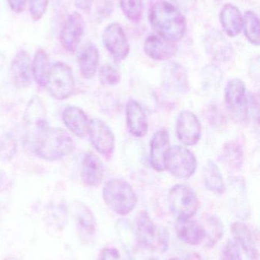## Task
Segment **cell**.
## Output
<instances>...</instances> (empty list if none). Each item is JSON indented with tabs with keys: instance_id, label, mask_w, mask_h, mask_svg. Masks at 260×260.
<instances>
[{
	"instance_id": "cell-1",
	"label": "cell",
	"mask_w": 260,
	"mask_h": 260,
	"mask_svg": "<svg viewBox=\"0 0 260 260\" xmlns=\"http://www.w3.org/2000/svg\"><path fill=\"white\" fill-rule=\"evenodd\" d=\"M149 21L156 35L171 42L181 41L186 34L184 15L174 5L165 0L155 2L150 8Z\"/></svg>"
},
{
	"instance_id": "cell-2",
	"label": "cell",
	"mask_w": 260,
	"mask_h": 260,
	"mask_svg": "<svg viewBox=\"0 0 260 260\" xmlns=\"http://www.w3.org/2000/svg\"><path fill=\"white\" fill-rule=\"evenodd\" d=\"M39 158L48 161L61 160L75 150V143L66 130L47 126L29 142Z\"/></svg>"
},
{
	"instance_id": "cell-3",
	"label": "cell",
	"mask_w": 260,
	"mask_h": 260,
	"mask_svg": "<svg viewBox=\"0 0 260 260\" xmlns=\"http://www.w3.org/2000/svg\"><path fill=\"white\" fill-rule=\"evenodd\" d=\"M102 197L108 208L122 216L131 213L137 205L135 192L123 179L113 178L107 182L103 188Z\"/></svg>"
},
{
	"instance_id": "cell-4",
	"label": "cell",
	"mask_w": 260,
	"mask_h": 260,
	"mask_svg": "<svg viewBox=\"0 0 260 260\" xmlns=\"http://www.w3.org/2000/svg\"><path fill=\"white\" fill-rule=\"evenodd\" d=\"M45 87L56 100L63 101L71 97L74 92L75 79L70 66L62 62L51 65Z\"/></svg>"
},
{
	"instance_id": "cell-5",
	"label": "cell",
	"mask_w": 260,
	"mask_h": 260,
	"mask_svg": "<svg viewBox=\"0 0 260 260\" xmlns=\"http://www.w3.org/2000/svg\"><path fill=\"white\" fill-rule=\"evenodd\" d=\"M136 238L143 248L150 250H166L168 235L165 231L159 230L146 212H139L136 218Z\"/></svg>"
},
{
	"instance_id": "cell-6",
	"label": "cell",
	"mask_w": 260,
	"mask_h": 260,
	"mask_svg": "<svg viewBox=\"0 0 260 260\" xmlns=\"http://www.w3.org/2000/svg\"><path fill=\"white\" fill-rule=\"evenodd\" d=\"M168 204L177 218H192L198 212L199 200L190 186L178 184L169 191Z\"/></svg>"
},
{
	"instance_id": "cell-7",
	"label": "cell",
	"mask_w": 260,
	"mask_h": 260,
	"mask_svg": "<svg viewBox=\"0 0 260 260\" xmlns=\"http://www.w3.org/2000/svg\"><path fill=\"white\" fill-rule=\"evenodd\" d=\"M226 108L230 117L237 123H241L248 116V97L244 81L233 79L227 82L224 94Z\"/></svg>"
},
{
	"instance_id": "cell-8",
	"label": "cell",
	"mask_w": 260,
	"mask_h": 260,
	"mask_svg": "<svg viewBox=\"0 0 260 260\" xmlns=\"http://www.w3.org/2000/svg\"><path fill=\"white\" fill-rule=\"evenodd\" d=\"M196 168V157L190 150L181 145L169 148L165 160V168L174 177L183 180L190 178Z\"/></svg>"
},
{
	"instance_id": "cell-9",
	"label": "cell",
	"mask_w": 260,
	"mask_h": 260,
	"mask_svg": "<svg viewBox=\"0 0 260 260\" xmlns=\"http://www.w3.org/2000/svg\"><path fill=\"white\" fill-rule=\"evenodd\" d=\"M102 41L116 62H122L129 54V42L123 27L119 23H111L105 27L102 35Z\"/></svg>"
},
{
	"instance_id": "cell-10",
	"label": "cell",
	"mask_w": 260,
	"mask_h": 260,
	"mask_svg": "<svg viewBox=\"0 0 260 260\" xmlns=\"http://www.w3.org/2000/svg\"><path fill=\"white\" fill-rule=\"evenodd\" d=\"M85 28V21L79 12H73L67 17L60 32V42L67 52L73 53L77 50Z\"/></svg>"
},
{
	"instance_id": "cell-11",
	"label": "cell",
	"mask_w": 260,
	"mask_h": 260,
	"mask_svg": "<svg viewBox=\"0 0 260 260\" xmlns=\"http://www.w3.org/2000/svg\"><path fill=\"white\" fill-rule=\"evenodd\" d=\"M88 135L93 147L99 154L105 157L112 154L115 141L114 135L105 122L97 118L90 120Z\"/></svg>"
},
{
	"instance_id": "cell-12",
	"label": "cell",
	"mask_w": 260,
	"mask_h": 260,
	"mask_svg": "<svg viewBox=\"0 0 260 260\" xmlns=\"http://www.w3.org/2000/svg\"><path fill=\"white\" fill-rule=\"evenodd\" d=\"M176 130L177 138L183 145L192 146L199 142L201 123L196 115L191 111H183L179 114Z\"/></svg>"
},
{
	"instance_id": "cell-13",
	"label": "cell",
	"mask_w": 260,
	"mask_h": 260,
	"mask_svg": "<svg viewBox=\"0 0 260 260\" xmlns=\"http://www.w3.org/2000/svg\"><path fill=\"white\" fill-rule=\"evenodd\" d=\"M24 122L28 143L38 133L48 126L45 110L39 98L31 99L24 113Z\"/></svg>"
},
{
	"instance_id": "cell-14",
	"label": "cell",
	"mask_w": 260,
	"mask_h": 260,
	"mask_svg": "<svg viewBox=\"0 0 260 260\" xmlns=\"http://www.w3.org/2000/svg\"><path fill=\"white\" fill-rule=\"evenodd\" d=\"M205 48L208 54L216 61L227 62L232 59L234 52L232 44L221 31L212 29L205 37Z\"/></svg>"
},
{
	"instance_id": "cell-15",
	"label": "cell",
	"mask_w": 260,
	"mask_h": 260,
	"mask_svg": "<svg viewBox=\"0 0 260 260\" xmlns=\"http://www.w3.org/2000/svg\"><path fill=\"white\" fill-rule=\"evenodd\" d=\"M11 75L16 86L27 88L32 84V61L26 50H21L15 54L11 63Z\"/></svg>"
},
{
	"instance_id": "cell-16",
	"label": "cell",
	"mask_w": 260,
	"mask_h": 260,
	"mask_svg": "<svg viewBox=\"0 0 260 260\" xmlns=\"http://www.w3.org/2000/svg\"><path fill=\"white\" fill-rule=\"evenodd\" d=\"M150 148V161L151 166L159 172L166 171L165 160L170 148L168 132L164 129L156 132L151 139Z\"/></svg>"
},
{
	"instance_id": "cell-17",
	"label": "cell",
	"mask_w": 260,
	"mask_h": 260,
	"mask_svg": "<svg viewBox=\"0 0 260 260\" xmlns=\"http://www.w3.org/2000/svg\"><path fill=\"white\" fill-rule=\"evenodd\" d=\"M146 54L158 61L167 60L175 56L178 47L175 43L167 41L157 35H150L143 45Z\"/></svg>"
},
{
	"instance_id": "cell-18",
	"label": "cell",
	"mask_w": 260,
	"mask_h": 260,
	"mask_svg": "<svg viewBox=\"0 0 260 260\" xmlns=\"http://www.w3.org/2000/svg\"><path fill=\"white\" fill-rule=\"evenodd\" d=\"M126 122L130 133L137 138L146 136L148 122L146 114L137 101H128L126 106Z\"/></svg>"
},
{
	"instance_id": "cell-19",
	"label": "cell",
	"mask_w": 260,
	"mask_h": 260,
	"mask_svg": "<svg viewBox=\"0 0 260 260\" xmlns=\"http://www.w3.org/2000/svg\"><path fill=\"white\" fill-rule=\"evenodd\" d=\"M176 230L179 238L189 245H199L206 239L203 226L192 218H177Z\"/></svg>"
},
{
	"instance_id": "cell-20",
	"label": "cell",
	"mask_w": 260,
	"mask_h": 260,
	"mask_svg": "<svg viewBox=\"0 0 260 260\" xmlns=\"http://www.w3.org/2000/svg\"><path fill=\"white\" fill-rule=\"evenodd\" d=\"M104 176V167L97 155L88 152L84 155L81 165V178L89 186H99Z\"/></svg>"
},
{
	"instance_id": "cell-21",
	"label": "cell",
	"mask_w": 260,
	"mask_h": 260,
	"mask_svg": "<svg viewBox=\"0 0 260 260\" xmlns=\"http://www.w3.org/2000/svg\"><path fill=\"white\" fill-rule=\"evenodd\" d=\"M62 120L66 127L78 137L84 138L88 135L90 120L81 108L67 107L63 111Z\"/></svg>"
},
{
	"instance_id": "cell-22",
	"label": "cell",
	"mask_w": 260,
	"mask_h": 260,
	"mask_svg": "<svg viewBox=\"0 0 260 260\" xmlns=\"http://www.w3.org/2000/svg\"><path fill=\"white\" fill-rule=\"evenodd\" d=\"M99 62V52L97 46L93 42L85 44L78 55V65L81 74L85 79L94 77Z\"/></svg>"
},
{
	"instance_id": "cell-23",
	"label": "cell",
	"mask_w": 260,
	"mask_h": 260,
	"mask_svg": "<svg viewBox=\"0 0 260 260\" xmlns=\"http://www.w3.org/2000/svg\"><path fill=\"white\" fill-rule=\"evenodd\" d=\"M77 232L82 242H90L96 235V219L90 208L82 203L76 206Z\"/></svg>"
},
{
	"instance_id": "cell-24",
	"label": "cell",
	"mask_w": 260,
	"mask_h": 260,
	"mask_svg": "<svg viewBox=\"0 0 260 260\" xmlns=\"http://www.w3.org/2000/svg\"><path fill=\"white\" fill-rule=\"evenodd\" d=\"M220 21L225 33L232 38L238 36L244 27V17L234 5L226 4L220 13Z\"/></svg>"
},
{
	"instance_id": "cell-25",
	"label": "cell",
	"mask_w": 260,
	"mask_h": 260,
	"mask_svg": "<svg viewBox=\"0 0 260 260\" xmlns=\"http://www.w3.org/2000/svg\"><path fill=\"white\" fill-rule=\"evenodd\" d=\"M232 232L235 242L245 251L250 259L258 260L259 253L257 247L249 228L244 223L238 221L232 224Z\"/></svg>"
},
{
	"instance_id": "cell-26",
	"label": "cell",
	"mask_w": 260,
	"mask_h": 260,
	"mask_svg": "<svg viewBox=\"0 0 260 260\" xmlns=\"http://www.w3.org/2000/svg\"><path fill=\"white\" fill-rule=\"evenodd\" d=\"M50 65L48 54L45 50L39 49L37 50L32 60V74L37 84L41 87H45L47 78L50 73Z\"/></svg>"
},
{
	"instance_id": "cell-27",
	"label": "cell",
	"mask_w": 260,
	"mask_h": 260,
	"mask_svg": "<svg viewBox=\"0 0 260 260\" xmlns=\"http://www.w3.org/2000/svg\"><path fill=\"white\" fill-rule=\"evenodd\" d=\"M203 177L205 184L209 190L218 194H222L225 191L221 170L214 160H208L203 171Z\"/></svg>"
},
{
	"instance_id": "cell-28",
	"label": "cell",
	"mask_w": 260,
	"mask_h": 260,
	"mask_svg": "<svg viewBox=\"0 0 260 260\" xmlns=\"http://www.w3.org/2000/svg\"><path fill=\"white\" fill-rule=\"evenodd\" d=\"M244 34L252 44L259 45V21L257 15L247 11L244 18Z\"/></svg>"
},
{
	"instance_id": "cell-29",
	"label": "cell",
	"mask_w": 260,
	"mask_h": 260,
	"mask_svg": "<svg viewBox=\"0 0 260 260\" xmlns=\"http://www.w3.org/2000/svg\"><path fill=\"white\" fill-rule=\"evenodd\" d=\"M125 16L133 22H139L143 10V0H119Z\"/></svg>"
},
{
	"instance_id": "cell-30",
	"label": "cell",
	"mask_w": 260,
	"mask_h": 260,
	"mask_svg": "<svg viewBox=\"0 0 260 260\" xmlns=\"http://www.w3.org/2000/svg\"><path fill=\"white\" fill-rule=\"evenodd\" d=\"M99 78L102 85L114 86L120 82L121 73L111 64L105 63L99 69Z\"/></svg>"
},
{
	"instance_id": "cell-31",
	"label": "cell",
	"mask_w": 260,
	"mask_h": 260,
	"mask_svg": "<svg viewBox=\"0 0 260 260\" xmlns=\"http://www.w3.org/2000/svg\"><path fill=\"white\" fill-rule=\"evenodd\" d=\"M17 151V142L11 135L6 134L0 138V160L9 161Z\"/></svg>"
},
{
	"instance_id": "cell-32",
	"label": "cell",
	"mask_w": 260,
	"mask_h": 260,
	"mask_svg": "<svg viewBox=\"0 0 260 260\" xmlns=\"http://www.w3.org/2000/svg\"><path fill=\"white\" fill-rule=\"evenodd\" d=\"M224 157L229 165L240 168L243 162V152L241 148L234 143L227 144L224 148Z\"/></svg>"
},
{
	"instance_id": "cell-33",
	"label": "cell",
	"mask_w": 260,
	"mask_h": 260,
	"mask_svg": "<svg viewBox=\"0 0 260 260\" xmlns=\"http://www.w3.org/2000/svg\"><path fill=\"white\" fill-rule=\"evenodd\" d=\"M207 223L209 226L207 228L203 227V229L206 234V238H209V244L212 245V244H215L222 236V225L218 219L212 217L208 220Z\"/></svg>"
},
{
	"instance_id": "cell-34",
	"label": "cell",
	"mask_w": 260,
	"mask_h": 260,
	"mask_svg": "<svg viewBox=\"0 0 260 260\" xmlns=\"http://www.w3.org/2000/svg\"><path fill=\"white\" fill-rule=\"evenodd\" d=\"M169 74L172 84L180 90L187 88V76L184 69L178 64H172L169 67Z\"/></svg>"
},
{
	"instance_id": "cell-35",
	"label": "cell",
	"mask_w": 260,
	"mask_h": 260,
	"mask_svg": "<svg viewBox=\"0 0 260 260\" xmlns=\"http://www.w3.org/2000/svg\"><path fill=\"white\" fill-rule=\"evenodd\" d=\"M50 0H28L31 18L35 21H39L44 16Z\"/></svg>"
},
{
	"instance_id": "cell-36",
	"label": "cell",
	"mask_w": 260,
	"mask_h": 260,
	"mask_svg": "<svg viewBox=\"0 0 260 260\" xmlns=\"http://www.w3.org/2000/svg\"><path fill=\"white\" fill-rule=\"evenodd\" d=\"M221 260H242L241 249L235 241H229L221 252Z\"/></svg>"
},
{
	"instance_id": "cell-37",
	"label": "cell",
	"mask_w": 260,
	"mask_h": 260,
	"mask_svg": "<svg viewBox=\"0 0 260 260\" xmlns=\"http://www.w3.org/2000/svg\"><path fill=\"white\" fill-rule=\"evenodd\" d=\"M98 260H122V257L117 249L107 247L101 250Z\"/></svg>"
},
{
	"instance_id": "cell-38",
	"label": "cell",
	"mask_w": 260,
	"mask_h": 260,
	"mask_svg": "<svg viewBox=\"0 0 260 260\" xmlns=\"http://www.w3.org/2000/svg\"><path fill=\"white\" fill-rule=\"evenodd\" d=\"M27 0H8L11 10L15 13L20 14L24 12Z\"/></svg>"
},
{
	"instance_id": "cell-39",
	"label": "cell",
	"mask_w": 260,
	"mask_h": 260,
	"mask_svg": "<svg viewBox=\"0 0 260 260\" xmlns=\"http://www.w3.org/2000/svg\"><path fill=\"white\" fill-rule=\"evenodd\" d=\"M98 12L102 17L108 16L111 12V4L108 3V0H99L98 4Z\"/></svg>"
},
{
	"instance_id": "cell-40",
	"label": "cell",
	"mask_w": 260,
	"mask_h": 260,
	"mask_svg": "<svg viewBox=\"0 0 260 260\" xmlns=\"http://www.w3.org/2000/svg\"><path fill=\"white\" fill-rule=\"evenodd\" d=\"M94 0H74L75 6L81 11H89L91 9Z\"/></svg>"
},
{
	"instance_id": "cell-41",
	"label": "cell",
	"mask_w": 260,
	"mask_h": 260,
	"mask_svg": "<svg viewBox=\"0 0 260 260\" xmlns=\"http://www.w3.org/2000/svg\"><path fill=\"white\" fill-rule=\"evenodd\" d=\"M4 260H18L16 259V258L15 257H8L6 258V259H5Z\"/></svg>"
},
{
	"instance_id": "cell-42",
	"label": "cell",
	"mask_w": 260,
	"mask_h": 260,
	"mask_svg": "<svg viewBox=\"0 0 260 260\" xmlns=\"http://www.w3.org/2000/svg\"><path fill=\"white\" fill-rule=\"evenodd\" d=\"M169 260H181V259H179V258H177V257H174V258H171V259H169Z\"/></svg>"
}]
</instances>
